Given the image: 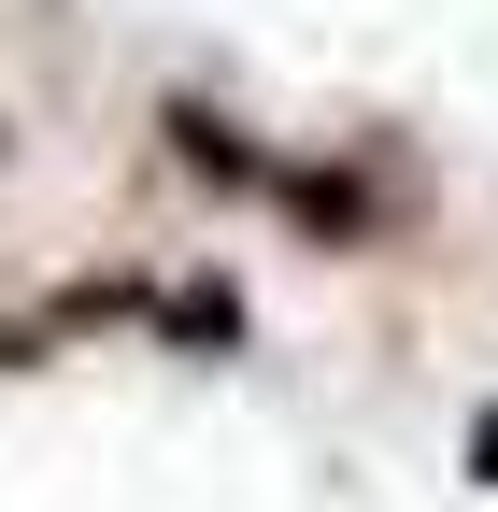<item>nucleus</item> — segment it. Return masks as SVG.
<instances>
[{
    "instance_id": "nucleus-1",
    "label": "nucleus",
    "mask_w": 498,
    "mask_h": 512,
    "mask_svg": "<svg viewBox=\"0 0 498 512\" xmlns=\"http://www.w3.org/2000/svg\"><path fill=\"white\" fill-rule=\"evenodd\" d=\"M271 214H285L299 242H314V256H370V242L399 228L385 200H370V171H356V157H285V185H271Z\"/></svg>"
},
{
    "instance_id": "nucleus-2",
    "label": "nucleus",
    "mask_w": 498,
    "mask_h": 512,
    "mask_svg": "<svg viewBox=\"0 0 498 512\" xmlns=\"http://www.w3.org/2000/svg\"><path fill=\"white\" fill-rule=\"evenodd\" d=\"M157 143L200 171V185H228V200H271V185H285V157H271L228 100H200V86H171V100H157Z\"/></svg>"
},
{
    "instance_id": "nucleus-3",
    "label": "nucleus",
    "mask_w": 498,
    "mask_h": 512,
    "mask_svg": "<svg viewBox=\"0 0 498 512\" xmlns=\"http://www.w3.org/2000/svg\"><path fill=\"white\" fill-rule=\"evenodd\" d=\"M143 328H157V342H185V356H242V342H257V313H242V285H228V271H185V285H157V299H143Z\"/></svg>"
},
{
    "instance_id": "nucleus-4",
    "label": "nucleus",
    "mask_w": 498,
    "mask_h": 512,
    "mask_svg": "<svg viewBox=\"0 0 498 512\" xmlns=\"http://www.w3.org/2000/svg\"><path fill=\"white\" fill-rule=\"evenodd\" d=\"M456 456H470V484H498V399H470V427H456Z\"/></svg>"
},
{
    "instance_id": "nucleus-5",
    "label": "nucleus",
    "mask_w": 498,
    "mask_h": 512,
    "mask_svg": "<svg viewBox=\"0 0 498 512\" xmlns=\"http://www.w3.org/2000/svg\"><path fill=\"white\" fill-rule=\"evenodd\" d=\"M0 143H15V128H0Z\"/></svg>"
}]
</instances>
